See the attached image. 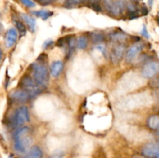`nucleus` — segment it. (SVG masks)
<instances>
[{"mask_svg": "<svg viewBox=\"0 0 159 158\" xmlns=\"http://www.w3.org/2000/svg\"><path fill=\"white\" fill-rule=\"evenodd\" d=\"M131 1H134H134H138V0H131Z\"/></svg>", "mask_w": 159, "mask_h": 158, "instance_id": "e433bc0d", "label": "nucleus"}, {"mask_svg": "<svg viewBox=\"0 0 159 158\" xmlns=\"http://www.w3.org/2000/svg\"><path fill=\"white\" fill-rule=\"evenodd\" d=\"M20 85L22 89L25 90L30 94V98H33L40 94L43 88H44L40 86L39 84H37L34 81V79L30 75H24L23 77H22Z\"/></svg>", "mask_w": 159, "mask_h": 158, "instance_id": "7ed1b4c3", "label": "nucleus"}, {"mask_svg": "<svg viewBox=\"0 0 159 158\" xmlns=\"http://www.w3.org/2000/svg\"><path fill=\"white\" fill-rule=\"evenodd\" d=\"M82 2L83 0H66L65 2V6L67 8H72L78 5H80Z\"/></svg>", "mask_w": 159, "mask_h": 158, "instance_id": "412c9836", "label": "nucleus"}, {"mask_svg": "<svg viewBox=\"0 0 159 158\" xmlns=\"http://www.w3.org/2000/svg\"><path fill=\"white\" fill-rule=\"evenodd\" d=\"M134 158H148V157H145V156H134Z\"/></svg>", "mask_w": 159, "mask_h": 158, "instance_id": "f704fd0d", "label": "nucleus"}, {"mask_svg": "<svg viewBox=\"0 0 159 158\" xmlns=\"http://www.w3.org/2000/svg\"><path fill=\"white\" fill-rule=\"evenodd\" d=\"M33 15H36V16L39 17V18L42 19L43 20H48L51 16L53 15V12L50 10H38V11H33Z\"/></svg>", "mask_w": 159, "mask_h": 158, "instance_id": "dca6fc26", "label": "nucleus"}, {"mask_svg": "<svg viewBox=\"0 0 159 158\" xmlns=\"http://www.w3.org/2000/svg\"><path fill=\"white\" fill-rule=\"evenodd\" d=\"M143 48H144V44L141 42H138L130 46L126 54V60L127 63L133 62L142 51Z\"/></svg>", "mask_w": 159, "mask_h": 158, "instance_id": "39448f33", "label": "nucleus"}, {"mask_svg": "<svg viewBox=\"0 0 159 158\" xmlns=\"http://www.w3.org/2000/svg\"><path fill=\"white\" fill-rule=\"evenodd\" d=\"M47 60H48V56L45 54H41L37 57V62H40V63L44 64Z\"/></svg>", "mask_w": 159, "mask_h": 158, "instance_id": "a878e982", "label": "nucleus"}, {"mask_svg": "<svg viewBox=\"0 0 159 158\" xmlns=\"http://www.w3.org/2000/svg\"><path fill=\"white\" fill-rule=\"evenodd\" d=\"M22 18L24 20L25 23L27 25L28 28H29L31 32H34L35 30V26H36V20H34L33 17H31L30 15H27V14H22L21 15Z\"/></svg>", "mask_w": 159, "mask_h": 158, "instance_id": "4468645a", "label": "nucleus"}, {"mask_svg": "<svg viewBox=\"0 0 159 158\" xmlns=\"http://www.w3.org/2000/svg\"><path fill=\"white\" fill-rule=\"evenodd\" d=\"M28 127L20 128L14 135V149L18 153H23L26 151L32 143V139L29 135Z\"/></svg>", "mask_w": 159, "mask_h": 158, "instance_id": "f257e3e1", "label": "nucleus"}, {"mask_svg": "<svg viewBox=\"0 0 159 158\" xmlns=\"http://www.w3.org/2000/svg\"><path fill=\"white\" fill-rule=\"evenodd\" d=\"M30 116L26 106H20L16 110L13 116V123L16 126H22L26 122H29Z\"/></svg>", "mask_w": 159, "mask_h": 158, "instance_id": "20e7f679", "label": "nucleus"}, {"mask_svg": "<svg viewBox=\"0 0 159 158\" xmlns=\"http://www.w3.org/2000/svg\"><path fill=\"white\" fill-rule=\"evenodd\" d=\"M15 25H16V27L17 30L19 31V33H20V35L25 36V34H26V26H25V25L23 24L22 22L18 21V20L15 21Z\"/></svg>", "mask_w": 159, "mask_h": 158, "instance_id": "aec40b11", "label": "nucleus"}, {"mask_svg": "<svg viewBox=\"0 0 159 158\" xmlns=\"http://www.w3.org/2000/svg\"><path fill=\"white\" fill-rule=\"evenodd\" d=\"M9 158H12V156H9Z\"/></svg>", "mask_w": 159, "mask_h": 158, "instance_id": "4c0bfd02", "label": "nucleus"}, {"mask_svg": "<svg viewBox=\"0 0 159 158\" xmlns=\"http://www.w3.org/2000/svg\"><path fill=\"white\" fill-rule=\"evenodd\" d=\"M141 34L143 36V37H144L145 38H147V39H149V37H150L148 32V30H147V27H146L145 26H143L142 30L141 31Z\"/></svg>", "mask_w": 159, "mask_h": 158, "instance_id": "bb28decb", "label": "nucleus"}, {"mask_svg": "<svg viewBox=\"0 0 159 158\" xmlns=\"http://www.w3.org/2000/svg\"><path fill=\"white\" fill-rule=\"evenodd\" d=\"M32 77L37 84L45 88L48 81V71L45 64L34 62L30 65Z\"/></svg>", "mask_w": 159, "mask_h": 158, "instance_id": "f03ea898", "label": "nucleus"}, {"mask_svg": "<svg viewBox=\"0 0 159 158\" xmlns=\"http://www.w3.org/2000/svg\"><path fill=\"white\" fill-rule=\"evenodd\" d=\"M2 57V50L1 48H0V62H1Z\"/></svg>", "mask_w": 159, "mask_h": 158, "instance_id": "72a5a7b5", "label": "nucleus"}, {"mask_svg": "<svg viewBox=\"0 0 159 158\" xmlns=\"http://www.w3.org/2000/svg\"><path fill=\"white\" fill-rule=\"evenodd\" d=\"M25 158H43V152L40 147L34 146L28 150Z\"/></svg>", "mask_w": 159, "mask_h": 158, "instance_id": "f8f14e48", "label": "nucleus"}, {"mask_svg": "<svg viewBox=\"0 0 159 158\" xmlns=\"http://www.w3.org/2000/svg\"><path fill=\"white\" fill-rule=\"evenodd\" d=\"M3 29H4V26H3L2 24V23H0V34H1L2 33Z\"/></svg>", "mask_w": 159, "mask_h": 158, "instance_id": "473e14b6", "label": "nucleus"}, {"mask_svg": "<svg viewBox=\"0 0 159 158\" xmlns=\"http://www.w3.org/2000/svg\"><path fill=\"white\" fill-rule=\"evenodd\" d=\"M53 44H54L53 40H47V41L43 43V47H44V49H48V48H49L50 46H52Z\"/></svg>", "mask_w": 159, "mask_h": 158, "instance_id": "c756f323", "label": "nucleus"}, {"mask_svg": "<svg viewBox=\"0 0 159 158\" xmlns=\"http://www.w3.org/2000/svg\"><path fill=\"white\" fill-rule=\"evenodd\" d=\"M127 9H128L130 13H133V12H138V9H137L136 6L133 3H129L127 5Z\"/></svg>", "mask_w": 159, "mask_h": 158, "instance_id": "393cba45", "label": "nucleus"}, {"mask_svg": "<svg viewBox=\"0 0 159 158\" xmlns=\"http://www.w3.org/2000/svg\"><path fill=\"white\" fill-rule=\"evenodd\" d=\"M142 153L145 157L148 158H158L159 149L158 145L154 143L146 144L142 150Z\"/></svg>", "mask_w": 159, "mask_h": 158, "instance_id": "0eeeda50", "label": "nucleus"}, {"mask_svg": "<svg viewBox=\"0 0 159 158\" xmlns=\"http://www.w3.org/2000/svg\"><path fill=\"white\" fill-rule=\"evenodd\" d=\"M64 68V64L61 60L54 61L51 65V74L54 77H57L60 75Z\"/></svg>", "mask_w": 159, "mask_h": 158, "instance_id": "9b49d317", "label": "nucleus"}, {"mask_svg": "<svg viewBox=\"0 0 159 158\" xmlns=\"http://www.w3.org/2000/svg\"><path fill=\"white\" fill-rule=\"evenodd\" d=\"M20 1L25 6L28 8H33L35 6V3L32 0H20Z\"/></svg>", "mask_w": 159, "mask_h": 158, "instance_id": "5701e85b", "label": "nucleus"}, {"mask_svg": "<svg viewBox=\"0 0 159 158\" xmlns=\"http://www.w3.org/2000/svg\"><path fill=\"white\" fill-rule=\"evenodd\" d=\"M125 53V46L123 43H119V44L116 45L112 50L111 55V60L113 64H118L122 60L123 57Z\"/></svg>", "mask_w": 159, "mask_h": 158, "instance_id": "6e6552de", "label": "nucleus"}, {"mask_svg": "<svg viewBox=\"0 0 159 158\" xmlns=\"http://www.w3.org/2000/svg\"><path fill=\"white\" fill-rule=\"evenodd\" d=\"M141 12H142L143 15H147L148 13V10L147 7H145V6H143L142 9H141Z\"/></svg>", "mask_w": 159, "mask_h": 158, "instance_id": "2f4dec72", "label": "nucleus"}, {"mask_svg": "<svg viewBox=\"0 0 159 158\" xmlns=\"http://www.w3.org/2000/svg\"><path fill=\"white\" fill-rule=\"evenodd\" d=\"M159 65L156 61L148 62L144 64L142 69V75L147 78H152L155 77L158 72Z\"/></svg>", "mask_w": 159, "mask_h": 158, "instance_id": "423d86ee", "label": "nucleus"}, {"mask_svg": "<svg viewBox=\"0 0 159 158\" xmlns=\"http://www.w3.org/2000/svg\"><path fill=\"white\" fill-rule=\"evenodd\" d=\"M91 7H92V9H94V10L96 11V12H100V11L102 10L100 5H99V3L97 1L91 2Z\"/></svg>", "mask_w": 159, "mask_h": 158, "instance_id": "b1692460", "label": "nucleus"}, {"mask_svg": "<svg viewBox=\"0 0 159 158\" xmlns=\"http://www.w3.org/2000/svg\"><path fill=\"white\" fill-rule=\"evenodd\" d=\"M11 97H12V99H13V100H15L16 102H26V101H28L30 99V94L23 89L14 91L11 94Z\"/></svg>", "mask_w": 159, "mask_h": 158, "instance_id": "9d476101", "label": "nucleus"}, {"mask_svg": "<svg viewBox=\"0 0 159 158\" xmlns=\"http://www.w3.org/2000/svg\"><path fill=\"white\" fill-rule=\"evenodd\" d=\"M152 2H153V0H150V6H152Z\"/></svg>", "mask_w": 159, "mask_h": 158, "instance_id": "c9c22d12", "label": "nucleus"}, {"mask_svg": "<svg viewBox=\"0 0 159 158\" xmlns=\"http://www.w3.org/2000/svg\"><path fill=\"white\" fill-rule=\"evenodd\" d=\"M90 38L93 43H99L105 40V35L102 33L96 31V32L92 33L91 35H90Z\"/></svg>", "mask_w": 159, "mask_h": 158, "instance_id": "f3484780", "label": "nucleus"}, {"mask_svg": "<svg viewBox=\"0 0 159 158\" xmlns=\"http://www.w3.org/2000/svg\"><path fill=\"white\" fill-rule=\"evenodd\" d=\"M96 49L99 50L101 51V53H102L103 54H106V46H104L103 44H98L97 46H96Z\"/></svg>", "mask_w": 159, "mask_h": 158, "instance_id": "c85d7f7f", "label": "nucleus"}, {"mask_svg": "<svg viewBox=\"0 0 159 158\" xmlns=\"http://www.w3.org/2000/svg\"><path fill=\"white\" fill-rule=\"evenodd\" d=\"M124 9H125L124 0H116L114 1V5H113L111 13L114 15H119L124 12Z\"/></svg>", "mask_w": 159, "mask_h": 158, "instance_id": "ddd939ff", "label": "nucleus"}, {"mask_svg": "<svg viewBox=\"0 0 159 158\" xmlns=\"http://www.w3.org/2000/svg\"><path fill=\"white\" fill-rule=\"evenodd\" d=\"M110 37L114 41L123 42L127 39V36L123 32H114L110 35Z\"/></svg>", "mask_w": 159, "mask_h": 158, "instance_id": "a211bd4d", "label": "nucleus"}, {"mask_svg": "<svg viewBox=\"0 0 159 158\" xmlns=\"http://www.w3.org/2000/svg\"><path fill=\"white\" fill-rule=\"evenodd\" d=\"M103 4L106 9L111 13L113 5H114V1L113 0H103Z\"/></svg>", "mask_w": 159, "mask_h": 158, "instance_id": "4be33fe9", "label": "nucleus"}, {"mask_svg": "<svg viewBox=\"0 0 159 158\" xmlns=\"http://www.w3.org/2000/svg\"><path fill=\"white\" fill-rule=\"evenodd\" d=\"M88 39L85 36H82L77 40V46L81 50L85 49L88 46Z\"/></svg>", "mask_w": 159, "mask_h": 158, "instance_id": "6ab92c4d", "label": "nucleus"}, {"mask_svg": "<svg viewBox=\"0 0 159 158\" xmlns=\"http://www.w3.org/2000/svg\"><path fill=\"white\" fill-rule=\"evenodd\" d=\"M148 125L150 129L153 130H157L159 127V117L157 115H153L151 116L148 119L147 121Z\"/></svg>", "mask_w": 159, "mask_h": 158, "instance_id": "2eb2a0df", "label": "nucleus"}, {"mask_svg": "<svg viewBox=\"0 0 159 158\" xmlns=\"http://www.w3.org/2000/svg\"><path fill=\"white\" fill-rule=\"evenodd\" d=\"M17 39H18V33H17L16 29L14 28H11L6 33V46L8 48H11L15 45L16 43Z\"/></svg>", "mask_w": 159, "mask_h": 158, "instance_id": "1a4fd4ad", "label": "nucleus"}, {"mask_svg": "<svg viewBox=\"0 0 159 158\" xmlns=\"http://www.w3.org/2000/svg\"><path fill=\"white\" fill-rule=\"evenodd\" d=\"M63 157H64V153H62V152L58 151L54 153L51 158H63Z\"/></svg>", "mask_w": 159, "mask_h": 158, "instance_id": "7c9ffc66", "label": "nucleus"}, {"mask_svg": "<svg viewBox=\"0 0 159 158\" xmlns=\"http://www.w3.org/2000/svg\"><path fill=\"white\" fill-rule=\"evenodd\" d=\"M54 0H38L39 3L41 4L42 6H48L50 5L51 3H52Z\"/></svg>", "mask_w": 159, "mask_h": 158, "instance_id": "cd10ccee", "label": "nucleus"}]
</instances>
